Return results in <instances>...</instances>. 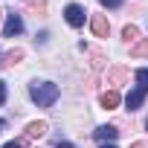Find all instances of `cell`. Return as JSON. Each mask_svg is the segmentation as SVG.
<instances>
[{"label":"cell","mask_w":148,"mask_h":148,"mask_svg":"<svg viewBox=\"0 0 148 148\" xmlns=\"http://www.w3.org/2000/svg\"><path fill=\"white\" fill-rule=\"evenodd\" d=\"M0 15H3V12H0Z\"/></svg>","instance_id":"44dd1931"},{"label":"cell","mask_w":148,"mask_h":148,"mask_svg":"<svg viewBox=\"0 0 148 148\" xmlns=\"http://www.w3.org/2000/svg\"><path fill=\"white\" fill-rule=\"evenodd\" d=\"M131 148H145V142H134V145H131Z\"/></svg>","instance_id":"e0dca14e"},{"label":"cell","mask_w":148,"mask_h":148,"mask_svg":"<svg viewBox=\"0 0 148 148\" xmlns=\"http://www.w3.org/2000/svg\"><path fill=\"white\" fill-rule=\"evenodd\" d=\"M21 29H23V21H21V15H18V12L6 15V26H3V38H15V35H21Z\"/></svg>","instance_id":"7a4b0ae2"},{"label":"cell","mask_w":148,"mask_h":148,"mask_svg":"<svg viewBox=\"0 0 148 148\" xmlns=\"http://www.w3.org/2000/svg\"><path fill=\"white\" fill-rule=\"evenodd\" d=\"M116 105H119V93H116V90H108V93H102V108H105V110H113Z\"/></svg>","instance_id":"ba28073f"},{"label":"cell","mask_w":148,"mask_h":148,"mask_svg":"<svg viewBox=\"0 0 148 148\" xmlns=\"http://www.w3.org/2000/svg\"><path fill=\"white\" fill-rule=\"evenodd\" d=\"M44 134H47V122H29L26 125V136L29 139H41Z\"/></svg>","instance_id":"52a82bcc"},{"label":"cell","mask_w":148,"mask_h":148,"mask_svg":"<svg viewBox=\"0 0 148 148\" xmlns=\"http://www.w3.org/2000/svg\"><path fill=\"white\" fill-rule=\"evenodd\" d=\"M58 148H76V145H70V142H58Z\"/></svg>","instance_id":"2e32d148"},{"label":"cell","mask_w":148,"mask_h":148,"mask_svg":"<svg viewBox=\"0 0 148 148\" xmlns=\"http://www.w3.org/2000/svg\"><path fill=\"white\" fill-rule=\"evenodd\" d=\"M128 79H131V73H128L125 67H113V70L108 73V82H110V84H125Z\"/></svg>","instance_id":"8992f818"},{"label":"cell","mask_w":148,"mask_h":148,"mask_svg":"<svg viewBox=\"0 0 148 148\" xmlns=\"http://www.w3.org/2000/svg\"><path fill=\"white\" fill-rule=\"evenodd\" d=\"M145 128H148V122H145Z\"/></svg>","instance_id":"ffe728a7"},{"label":"cell","mask_w":148,"mask_h":148,"mask_svg":"<svg viewBox=\"0 0 148 148\" xmlns=\"http://www.w3.org/2000/svg\"><path fill=\"white\" fill-rule=\"evenodd\" d=\"M0 131H3V119H0Z\"/></svg>","instance_id":"d6986e66"},{"label":"cell","mask_w":148,"mask_h":148,"mask_svg":"<svg viewBox=\"0 0 148 148\" xmlns=\"http://www.w3.org/2000/svg\"><path fill=\"white\" fill-rule=\"evenodd\" d=\"M134 79H136V90H142V93H148V70H145V67L134 73Z\"/></svg>","instance_id":"9c48e42d"},{"label":"cell","mask_w":148,"mask_h":148,"mask_svg":"<svg viewBox=\"0 0 148 148\" xmlns=\"http://www.w3.org/2000/svg\"><path fill=\"white\" fill-rule=\"evenodd\" d=\"M122 38H125L128 44H131V41H139V29L131 23V26H125V29H122Z\"/></svg>","instance_id":"7c38bea8"},{"label":"cell","mask_w":148,"mask_h":148,"mask_svg":"<svg viewBox=\"0 0 148 148\" xmlns=\"http://www.w3.org/2000/svg\"><path fill=\"white\" fill-rule=\"evenodd\" d=\"M99 3H102V6H110V9H113V6H119V3H122V0H99Z\"/></svg>","instance_id":"4fadbf2b"},{"label":"cell","mask_w":148,"mask_h":148,"mask_svg":"<svg viewBox=\"0 0 148 148\" xmlns=\"http://www.w3.org/2000/svg\"><path fill=\"white\" fill-rule=\"evenodd\" d=\"M93 134H96V139H102V142H113V139L119 136V131H116L113 125H102V128H96Z\"/></svg>","instance_id":"5b68a950"},{"label":"cell","mask_w":148,"mask_h":148,"mask_svg":"<svg viewBox=\"0 0 148 148\" xmlns=\"http://www.w3.org/2000/svg\"><path fill=\"white\" fill-rule=\"evenodd\" d=\"M3 148H23V142H6Z\"/></svg>","instance_id":"9a60e30c"},{"label":"cell","mask_w":148,"mask_h":148,"mask_svg":"<svg viewBox=\"0 0 148 148\" xmlns=\"http://www.w3.org/2000/svg\"><path fill=\"white\" fill-rule=\"evenodd\" d=\"M23 58V49H12V52H6V61L0 64V67H12V64H18Z\"/></svg>","instance_id":"8fae6325"},{"label":"cell","mask_w":148,"mask_h":148,"mask_svg":"<svg viewBox=\"0 0 148 148\" xmlns=\"http://www.w3.org/2000/svg\"><path fill=\"white\" fill-rule=\"evenodd\" d=\"M131 55H134V58H148V38H145V41H136V44L131 47Z\"/></svg>","instance_id":"30bf717a"},{"label":"cell","mask_w":148,"mask_h":148,"mask_svg":"<svg viewBox=\"0 0 148 148\" xmlns=\"http://www.w3.org/2000/svg\"><path fill=\"white\" fill-rule=\"evenodd\" d=\"M102 148H116V145H110V142H108V145H102Z\"/></svg>","instance_id":"ac0fdd59"},{"label":"cell","mask_w":148,"mask_h":148,"mask_svg":"<svg viewBox=\"0 0 148 148\" xmlns=\"http://www.w3.org/2000/svg\"><path fill=\"white\" fill-rule=\"evenodd\" d=\"M90 29H93V35H96V38H108L110 23H108V18H105V15H93V18H90Z\"/></svg>","instance_id":"277c9868"},{"label":"cell","mask_w":148,"mask_h":148,"mask_svg":"<svg viewBox=\"0 0 148 148\" xmlns=\"http://www.w3.org/2000/svg\"><path fill=\"white\" fill-rule=\"evenodd\" d=\"M64 18H67L70 26H82V23H84V9H82L79 3H70V6L64 9Z\"/></svg>","instance_id":"3957f363"},{"label":"cell","mask_w":148,"mask_h":148,"mask_svg":"<svg viewBox=\"0 0 148 148\" xmlns=\"http://www.w3.org/2000/svg\"><path fill=\"white\" fill-rule=\"evenodd\" d=\"M29 96H32V102L38 108H49L58 99V84H52V82H35L29 87Z\"/></svg>","instance_id":"6da1fadb"},{"label":"cell","mask_w":148,"mask_h":148,"mask_svg":"<svg viewBox=\"0 0 148 148\" xmlns=\"http://www.w3.org/2000/svg\"><path fill=\"white\" fill-rule=\"evenodd\" d=\"M3 102H6V84L0 82V105H3Z\"/></svg>","instance_id":"5bb4252c"}]
</instances>
